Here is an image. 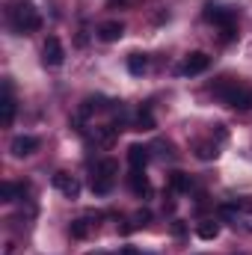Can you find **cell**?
Here are the masks:
<instances>
[{
    "instance_id": "cell-1",
    "label": "cell",
    "mask_w": 252,
    "mask_h": 255,
    "mask_svg": "<svg viewBox=\"0 0 252 255\" xmlns=\"http://www.w3.org/2000/svg\"><path fill=\"white\" fill-rule=\"evenodd\" d=\"M211 95L220 98L223 104L235 107V110H252V89L244 86V83H238V80H232V77L217 80V83L211 86Z\"/></svg>"
},
{
    "instance_id": "cell-2",
    "label": "cell",
    "mask_w": 252,
    "mask_h": 255,
    "mask_svg": "<svg viewBox=\"0 0 252 255\" xmlns=\"http://www.w3.org/2000/svg\"><path fill=\"white\" fill-rule=\"evenodd\" d=\"M9 24H12V30L15 33H36V30H42V15H39V9L30 3V0H18V3H12V9H9Z\"/></svg>"
},
{
    "instance_id": "cell-3",
    "label": "cell",
    "mask_w": 252,
    "mask_h": 255,
    "mask_svg": "<svg viewBox=\"0 0 252 255\" xmlns=\"http://www.w3.org/2000/svg\"><path fill=\"white\" fill-rule=\"evenodd\" d=\"M116 175H119V163L113 160V157H104V160H98L95 163V172H92V193L95 196H107V193L113 190V184H116Z\"/></svg>"
},
{
    "instance_id": "cell-4",
    "label": "cell",
    "mask_w": 252,
    "mask_h": 255,
    "mask_svg": "<svg viewBox=\"0 0 252 255\" xmlns=\"http://www.w3.org/2000/svg\"><path fill=\"white\" fill-rule=\"evenodd\" d=\"M208 65H211V57H208L205 51H193V54L184 57V63L178 65V74H181V77H196V74L208 71Z\"/></svg>"
},
{
    "instance_id": "cell-5",
    "label": "cell",
    "mask_w": 252,
    "mask_h": 255,
    "mask_svg": "<svg viewBox=\"0 0 252 255\" xmlns=\"http://www.w3.org/2000/svg\"><path fill=\"white\" fill-rule=\"evenodd\" d=\"M15 113H18V104H15V95H12V80L6 77L3 80V95H0V122H3V128H9L15 122Z\"/></svg>"
},
{
    "instance_id": "cell-6",
    "label": "cell",
    "mask_w": 252,
    "mask_h": 255,
    "mask_svg": "<svg viewBox=\"0 0 252 255\" xmlns=\"http://www.w3.org/2000/svg\"><path fill=\"white\" fill-rule=\"evenodd\" d=\"M42 60H45V65H51V68H60V65L65 63V48L57 36H48V39H45Z\"/></svg>"
},
{
    "instance_id": "cell-7",
    "label": "cell",
    "mask_w": 252,
    "mask_h": 255,
    "mask_svg": "<svg viewBox=\"0 0 252 255\" xmlns=\"http://www.w3.org/2000/svg\"><path fill=\"white\" fill-rule=\"evenodd\" d=\"M202 15H205V21H208V24H217L220 30L235 27V12H232V9H226V6H214V3H208Z\"/></svg>"
},
{
    "instance_id": "cell-8",
    "label": "cell",
    "mask_w": 252,
    "mask_h": 255,
    "mask_svg": "<svg viewBox=\"0 0 252 255\" xmlns=\"http://www.w3.org/2000/svg\"><path fill=\"white\" fill-rule=\"evenodd\" d=\"M54 187L63 193L65 199H77L80 196V181L74 175H68V172H57L54 175Z\"/></svg>"
},
{
    "instance_id": "cell-9",
    "label": "cell",
    "mask_w": 252,
    "mask_h": 255,
    "mask_svg": "<svg viewBox=\"0 0 252 255\" xmlns=\"http://www.w3.org/2000/svg\"><path fill=\"white\" fill-rule=\"evenodd\" d=\"M113 139H116V130H113L110 125L92 128V130L86 133V142H89V145H95V148H107V145H113Z\"/></svg>"
},
{
    "instance_id": "cell-10",
    "label": "cell",
    "mask_w": 252,
    "mask_h": 255,
    "mask_svg": "<svg viewBox=\"0 0 252 255\" xmlns=\"http://www.w3.org/2000/svg\"><path fill=\"white\" fill-rule=\"evenodd\" d=\"M36 148H39V136L21 133V136H15V139H12V154H15V157H30Z\"/></svg>"
},
{
    "instance_id": "cell-11",
    "label": "cell",
    "mask_w": 252,
    "mask_h": 255,
    "mask_svg": "<svg viewBox=\"0 0 252 255\" xmlns=\"http://www.w3.org/2000/svg\"><path fill=\"white\" fill-rule=\"evenodd\" d=\"M122 36H125V24L122 21H104L98 27V39L101 42H119Z\"/></svg>"
},
{
    "instance_id": "cell-12",
    "label": "cell",
    "mask_w": 252,
    "mask_h": 255,
    "mask_svg": "<svg viewBox=\"0 0 252 255\" xmlns=\"http://www.w3.org/2000/svg\"><path fill=\"white\" fill-rule=\"evenodd\" d=\"M148 145H139V142H133V145H127V163H130V169H145V163H148Z\"/></svg>"
},
{
    "instance_id": "cell-13",
    "label": "cell",
    "mask_w": 252,
    "mask_h": 255,
    "mask_svg": "<svg viewBox=\"0 0 252 255\" xmlns=\"http://www.w3.org/2000/svg\"><path fill=\"white\" fill-rule=\"evenodd\" d=\"M127 184H130V190L136 193V196H151V184H148V178H145L142 169H130Z\"/></svg>"
},
{
    "instance_id": "cell-14",
    "label": "cell",
    "mask_w": 252,
    "mask_h": 255,
    "mask_svg": "<svg viewBox=\"0 0 252 255\" xmlns=\"http://www.w3.org/2000/svg\"><path fill=\"white\" fill-rule=\"evenodd\" d=\"M166 187H169V193H190L193 178H190L187 172H172V175L166 178Z\"/></svg>"
},
{
    "instance_id": "cell-15",
    "label": "cell",
    "mask_w": 252,
    "mask_h": 255,
    "mask_svg": "<svg viewBox=\"0 0 252 255\" xmlns=\"http://www.w3.org/2000/svg\"><path fill=\"white\" fill-rule=\"evenodd\" d=\"M133 130H154V113H151V107H139L136 110Z\"/></svg>"
},
{
    "instance_id": "cell-16",
    "label": "cell",
    "mask_w": 252,
    "mask_h": 255,
    "mask_svg": "<svg viewBox=\"0 0 252 255\" xmlns=\"http://www.w3.org/2000/svg\"><path fill=\"white\" fill-rule=\"evenodd\" d=\"M27 193V184H12V181H3L0 184V202H15L18 196Z\"/></svg>"
},
{
    "instance_id": "cell-17",
    "label": "cell",
    "mask_w": 252,
    "mask_h": 255,
    "mask_svg": "<svg viewBox=\"0 0 252 255\" xmlns=\"http://www.w3.org/2000/svg\"><path fill=\"white\" fill-rule=\"evenodd\" d=\"M104 107H107V104H104V98H101V95H95V98H83V104H80V113H77V116H80V119H89L92 113H98V110H104Z\"/></svg>"
},
{
    "instance_id": "cell-18",
    "label": "cell",
    "mask_w": 252,
    "mask_h": 255,
    "mask_svg": "<svg viewBox=\"0 0 252 255\" xmlns=\"http://www.w3.org/2000/svg\"><path fill=\"white\" fill-rule=\"evenodd\" d=\"M196 235H199L202 241H214V238L220 235V223H214V220H202L199 229H196Z\"/></svg>"
},
{
    "instance_id": "cell-19",
    "label": "cell",
    "mask_w": 252,
    "mask_h": 255,
    "mask_svg": "<svg viewBox=\"0 0 252 255\" xmlns=\"http://www.w3.org/2000/svg\"><path fill=\"white\" fill-rule=\"evenodd\" d=\"M145 68H148V60H145V54H130L127 57V71L130 74H145Z\"/></svg>"
},
{
    "instance_id": "cell-20",
    "label": "cell",
    "mask_w": 252,
    "mask_h": 255,
    "mask_svg": "<svg viewBox=\"0 0 252 255\" xmlns=\"http://www.w3.org/2000/svg\"><path fill=\"white\" fill-rule=\"evenodd\" d=\"M89 229H92V226H89L86 220H74V223L68 226V235H71L74 241H83V238L89 235Z\"/></svg>"
},
{
    "instance_id": "cell-21",
    "label": "cell",
    "mask_w": 252,
    "mask_h": 255,
    "mask_svg": "<svg viewBox=\"0 0 252 255\" xmlns=\"http://www.w3.org/2000/svg\"><path fill=\"white\" fill-rule=\"evenodd\" d=\"M217 154H220V151H217L214 142H199V145H196V157H199V160H214Z\"/></svg>"
},
{
    "instance_id": "cell-22",
    "label": "cell",
    "mask_w": 252,
    "mask_h": 255,
    "mask_svg": "<svg viewBox=\"0 0 252 255\" xmlns=\"http://www.w3.org/2000/svg\"><path fill=\"white\" fill-rule=\"evenodd\" d=\"M241 223L247 229H252V199L250 202H241Z\"/></svg>"
},
{
    "instance_id": "cell-23",
    "label": "cell",
    "mask_w": 252,
    "mask_h": 255,
    "mask_svg": "<svg viewBox=\"0 0 252 255\" xmlns=\"http://www.w3.org/2000/svg\"><path fill=\"white\" fill-rule=\"evenodd\" d=\"M148 220H151V214H148V211H139V214H136V226H145Z\"/></svg>"
},
{
    "instance_id": "cell-24",
    "label": "cell",
    "mask_w": 252,
    "mask_h": 255,
    "mask_svg": "<svg viewBox=\"0 0 252 255\" xmlns=\"http://www.w3.org/2000/svg\"><path fill=\"white\" fill-rule=\"evenodd\" d=\"M119 255H139V250H133V247H122V253Z\"/></svg>"
},
{
    "instance_id": "cell-25",
    "label": "cell",
    "mask_w": 252,
    "mask_h": 255,
    "mask_svg": "<svg viewBox=\"0 0 252 255\" xmlns=\"http://www.w3.org/2000/svg\"><path fill=\"white\" fill-rule=\"evenodd\" d=\"M116 3H136V0H110V6H116Z\"/></svg>"
},
{
    "instance_id": "cell-26",
    "label": "cell",
    "mask_w": 252,
    "mask_h": 255,
    "mask_svg": "<svg viewBox=\"0 0 252 255\" xmlns=\"http://www.w3.org/2000/svg\"><path fill=\"white\" fill-rule=\"evenodd\" d=\"M89 255H107V253H89Z\"/></svg>"
}]
</instances>
